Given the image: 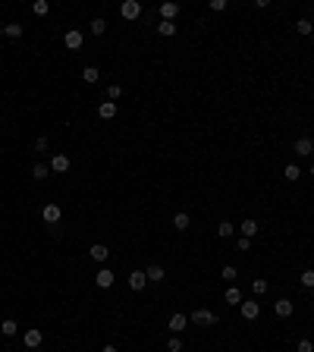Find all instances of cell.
I'll list each match as a JSON object with an SVG mask.
<instances>
[{
	"label": "cell",
	"instance_id": "cell-23",
	"mask_svg": "<svg viewBox=\"0 0 314 352\" xmlns=\"http://www.w3.org/2000/svg\"><path fill=\"white\" fill-rule=\"evenodd\" d=\"M82 79H85L88 85H95L98 79H101V69H98V66H85V69H82Z\"/></svg>",
	"mask_w": 314,
	"mask_h": 352
},
{
	"label": "cell",
	"instance_id": "cell-20",
	"mask_svg": "<svg viewBox=\"0 0 314 352\" xmlns=\"http://www.w3.org/2000/svg\"><path fill=\"white\" fill-rule=\"evenodd\" d=\"M176 13H179V3H160V16H164V22H173Z\"/></svg>",
	"mask_w": 314,
	"mask_h": 352
},
{
	"label": "cell",
	"instance_id": "cell-17",
	"mask_svg": "<svg viewBox=\"0 0 314 352\" xmlns=\"http://www.w3.org/2000/svg\"><path fill=\"white\" fill-rule=\"evenodd\" d=\"M189 223H192V217L185 214V211H179V214H173V227H176L179 233H185V230H189Z\"/></svg>",
	"mask_w": 314,
	"mask_h": 352
},
{
	"label": "cell",
	"instance_id": "cell-27",
	"mask_svg": "<svg viewBox=\"0 0 314 352\" xmlns=\"http://www.w3.org/2000/svg\"><path fill=\"white\" fill-rule=\"evenodd\" d=\"M157 35L173 38V35H176V22H164V19H160V25H157Z\"/></svg>",
	"mask_w": 314,
	"mask_h": 352
},
{
	"label": "cell",
	"instance_id": "cell-6",
	"mask_svg": "<svg viewBox=\"0 0 314 352\" xmlns=\"http://www.w3.org/2000/svg\"><path fill=\"white\" fill-rule=\"evenodd\" d=\"M22 343H25V346H29V349H38V346H41V343H44V334H41V330H38V327H29V330H25V334H22Z\"/></svg>",
	"mask_w": 314,
	"mask_h": 352
},
{
	"label": "cell",
	"instance_id": "cell-36",
	"mask_svg": "<svg viewBox=\"0 0 314 352\" xmlns=\"http://www.w3.org/2000/svg\"><path fill=\"white\" fill-rule=\"evenodd\" d=\"M48 145H50L48 135H38V138H35V151H48Z\"/></svg>",
	"mask_w": 314,
	"mask_h": 352
},
{
	"label": "cell",
	"instance_id": "cell-14",
	"mask_svg": "<svg viewBox=\"0 0 314 352\" xmlns=\"http://www.w3.org/2000/svg\"><path fill=\"white\" fill-rule=\"evenodd\" d=\"M239 230H242V236L255 239V236H258V230H261V227H258V220H251V217H245V220L239 223Z\"/></svg>",
	"mask_w": 314,
	"mask_h": 352
},
{
	"label": "cell",
	"instance_id": "cell-39",
	"mask_svg": "<svg viewBox=\"0 0 314 352\" xmlns=\"http://www.w3.org/2000/svg\"><path fill=\"white\" fill-rule=\"evenodd\" d=\"M101 352H119V349H116V346H110V343H107V346H104Z\"/></svg>",
	"mask_w": 314,
	"mask_h": 352
},
{
	"label": "cell",
	"instance_id": "cell-41",
	"mask_svg": "<svg viewBox=\"0 0 314 352\" xmlns=\"http://www.w3.org/2000/svg\"><path fill=\"white\" fill-rule=\"evenodd\" d=\"M0 336H3V334H0Z\"/></svg>",
	"mask_w": 314,
	"mask_h": 352
},
{
	"label": "cell",
	"instance_id": "cell-12",
	"mask_svg": "<svg viewBox=\"0 0 314 352\" xmlns=\"http://www.w3.org/2000/svg\"><path fill=\"white\" fill-rule=\"evenodd\" d=\"M88 255L95 258L98 264H104L107 258H110V251H107V245H104V242H95V245H91V249H88Z\"/></svg>",
	"mask_w": 314,
	"mask_h": 352
},
{
	"label": "cell",
	"instance_id": "cell-30",
	"mask_svg": "<svg viewBox=\"0 0 314 352\" xmlns=\"http://www.w3.org/2000/svg\"><path fill=\"white\" fill-rule=\"evenodd\" d=\"M296 32H298V35H311V32H314L311 19H298V22H296Z\"/></svg>",
	"mask_w": 314,
	"mask_h": 352
},
{
	"label": "cell",
	"instance_id": "cell-31",
	"mask_svg": "<svg viewBox=\"0 0 314 352\" xmlns=\"http://www.w3.org/2000/svg\"><path fill=\"white\" fill-rule=\"evenodd\" d=\"M298 283H302L305 289H314V270H302V277H298Z\"/></svg>",
	"mask_w": 314,
	"mask_h": 352
},
{
	"label": "cell",
	"instance_id": "cell-8",
	"mask_svg": "<svg viewBox=\"0 0 314 352\" xmlns=\"http://www.w3.org/2000/svg\"><path fill=\"white\" fill-rule=\"evenodd\" d=\"M292 151H296L298 157H308V154H314V142L308 135H302V138H296V145H292Z\"/></svg>",
	"mask_w": 314,
	"mask_h": 352
},
{
	"label": "cell",
	"instance_id": "cell-25",
	"mask_svg": "<svg viewBox=\"0 0 314 352\" xmlns=\"http://www.w3.org/2000/svg\"><path fill=\"white\" fill-rule=\"evenodd\" d=\"M283 176L289 179V183H296V179H302V167H298V164H286Z\"/></svg>",
	"mask_w": 314,
	"mask_h": 352
},
{
	"label": "cell",
	"instance_id": "cell-29",
	"mask_svg": "<svg viewBox=\"0 0 314 352\" xmlns=\"http://www.w3.org/2000/svg\"><path fill=\"white\" fill-rule=\"evenodd\" d=\"M48 10H50L48 0H35V3H32V13H35V16H48Z\"/></svg>",
	"mask_w": 314,
	"mask_h": 352
},
{
	"label": "cell",
	"instance_id": "cell-34",
	"mask_svg": "<svg viewBox=\"0 0 314 352\" xmlns=\"http://www.w3.org/2000/svg\"><path fill=\"white\" fill-rule=\"evenodd\" d=\"M123 95V88H119V85H107V98H110L113 104H116V98Z\"/></svg>",
	"mask_w": 314,
	"mask_h": 352
},
{
	"label": "cell",
	"instance_id": "cell-7",
	"mask_svg": "<svg viewBox=\"0 0 314 352\" xmlns=\"http://www.w3.org/2000/svg\"><path fill=\"white\" fill-rule=\"evenodd\" d=\"M69 167H72L69 154H53V157H50V173H66Z\"/></svg>",
	"mask_w": 314,
	"mask_h": 352
},
{
	"label": "cell",
	"instance_id": "cell-24",
	"mask_svg": "<svg viewBox=\"0 0 314 352\" xmlns=\"http://www.w3.org/2000/svg\"><path fill=\"white\" fill-rule=\"evenodd\" d=\"M0 334H3V336H16L19 334V324L13 321V318H6V321L0 324Z\"/></svg>",
	"mask_w": 314,
	"mask_h": 352
},
{
	"label": "cell",
	"instance_id": "cell-28",
	"mask_svg": "<svg viewBox=\"0 0 314 352\" xmlns=\"http://www.w3.org/2000/svg\"><path fill=\"white\" fill-rule=\"evenodd\" d=\"M88 25H91V35H104L107 32V19H101V16H95Z\"/></svg>",
	"mask_w": 314,
	"mask_h": 352
},
{
	"label": "cell",
	"instance_id": "cell-18",
	"mask_svg": "<svg viewBox=\"0 0 314 352\" xmlns=\"http://www.w3.org/2000/svg\"><path fill=\"white\" fill-rule=\"evenodd\" d=\"M48 176H50V164H35V167H32V179H38V183H44Z\"/></svg>",
	"mask_w": 314,
	"mask_h": 352
},
{
	"label": "cell",
	"instance_id": "cell-3",
	"mask_svg": "<svg viewBox=\"0 0 314 352\" xmlns=\"http://www.w3.org/2000/svg\"><path fill=\"white\" fill-rule=\"evenodd\" d=\"M239 311H242V318H245V321H258V318H261V302H258V299H251V302H245V299H242V305H239Z\"/></svg>",
	"mask_w": 314,
	"mask_h": 352
},
{
	"label": "cell",
	"instance_id": "cell-19",
	"mask_svg": "<svg viewBox=\"0 0 314 352\" xmlns=\"http://www.w3.org/2000/svg\"><path fill=\"white\" fill-rule=\"evenodd\" d=\"M98 117H101V119H113V117H116V104H113V101H104L101 107H98Z\"/></svg>",
	"mask_w": 314,
	"mask_h": 352
},
{
	"label": "cell",
	"instance_id": "cell-2",
	"mask_svg": "<svg viewBox=\"0 0 314 352\" xmlns=\"http://www.w3.org/2000/svg\"><path fill=\"white\" fill-rule=\"evenodd\" d=\"M189 321L201 324V327H211V324H217V311H211V308H195Z\"/></svg>",
	"mask_w": 314,
	"mask_h": 352
},
{
	"label": "cell",
	"instance_id": "cell-33",
	"mask_svg": "<svg viewBox=\"0 0 314 352\" xmlns=\"http://www.w3.org/2000/svg\"><path fill=\"white\" fill-rule=\"evenodd\" d=\"M166 352H182V340H179V336H170V340H166Z\"/></svg>",
	"mask_w": 314,
	"mask_h": 352
},
{
	"label": "cell",
	"instance_id": "cell-1",
	"mask_svg": "<svg viewBox=\"0 0 314 352\" xmlns=\"http://www.w3.org/2000/svg\"><path fill=\"white\" fill-rule=\"evenodd\" d=\"M41 217H44V223H48V227H53V223H60V217H63V208H60L57 201H48L41 208Z\"/></svg>",
	"mask_w": 314,
	"mask_h": 352
},
{
	"label": "cell",
	"instance_id": "cell-11",
	"mask_svg": "<svg viewBox=\"0 0 314 352\" xmlns=\"http://www.w3.org/2000/svg\"><path fill=\"white\" fill-rule=\"evenodd\" d=\"M292 311H296V305H292L289 299H280V302H273V315H277V318H292Z\"/></svg>",
	"mask_w": 314,
	"mask_h": 352
},
{
	"label": "cell",
	"instance_id": "cell-40",
	"mask_svg": "<svg viewBox=\"0 0 314 352\" xmlns=\"http://www.w3.org/2000/svg\"><path fill=\"white\" fill-rule=\"evenodd\" d=\"M311 176H314V164H311Z\"/></svg>",
	"mask_w": 314,
	"mask_h": 352
},
{
	"label": "cell",
	"instance_id": "cell-26",
	"mask_svg": "<svg viewBox=\"0 0 314 352\" xmlns=\"http://www.w3.org/2000/svg\"><path fill=\"white\" fill-rule=\"evenodd\" d=\"M232 233H236V227H232L230 220H220V223H217V236H220V239H230Z\"/></svg>",
	"mask_w": 314,
	"mask_h": 352
},
{
	"label": "cell",
	"instance_id": "cell-15",
	"mask_svg": "<svg viewBox=\"0 0 314 352\" xmlns=\"http://www.w3.org/2000/svg\"><path fill=\"white\" fill-rule=\"evenodd\" d=\"M145 274H148V283H160L166 277V270L160 264H151V268H145Z\"/></svg>",
	"mask_w": 314,
	"mask_h": 352
},
{
	"label": "cell",
	"instance_id": "cell-38",
	"mask_svg": "<svg viewBox=\"0 0 314 352\" xmlns=\"http://www.w3.org/2000/svg\"><path fill=\"white\" fill-rule=\"evenodd\" d=\"M236 245H239V251H248V249H251V239H248V236H242Z\"/></svg>",
	"mask_w": 314,
	"mask_h": 352
},
{
	"label": "cell",
	"instance_id": "cell-22",
	"mask_svg": "<svg viewBox=\"0 0 314 352\" xmlns=\"http://www.w3.org/2000/svg\"><path fill=\"white\" fill-rule=\"evenodd\" d=\"M223 299H226L230 305H242V293H239V286H236V283H232V286L223 293Z\"/></svg>",
	"mask_w": 314,
	"mask_h": 352
},
{
	"label": "cell",
	"instance_id": "cell-5",
	"mask_svg": "<svg viewBox=\"0 0 314 352\" xmlns=\"http://www.w3.org/2000/svg\"><path fill=\"white\" fill-rule=\"evenodd\" d=\"M185 327H189V318H185L182 311H176V315H170V321H166V330H170L173 336H176V334H182Z\"/></svg>",
	"mask_w": 314,
	"mask_h": 352
},
{
	"label": "cell",
	"instance_id": "cell-16",
	"mask_svg": "<svg viewBox=\"0 0 314 352\" xmlns=\"http://www.w3.org/2000/svg\"><path fill=\"white\" fill-rule=\"evenodd\" d=\"M267 289H270V283H267L264 277H255V280H251V293H255V299L267 296Z\"/></svg>",
	"mask_w": 314,
	"mask_h": 352
},
{
	"label": "cell",
	"instance_id": "cell-9",
	"mask_svg": "<svg viewBox=\"0 0 314 352\" xmlns=\"http://www.w3.org/2000/svg\"><path fill=\"white\" fill-rule=\"evenodd\" d=\"M145 283H148V274H145V270H132L129 274V289L132 293H142Z\"/></svg>",
	"mask_w": 314,
	"mask_h": 352
},
{
	"label": "cell",
	"instance_id": "cell-13",
	"mask_svg": "<svg viewBox=\"0 0 314 352\" xmlns=\"http://www.w3.org/2000/svg\"><path fill=\"white\" fill-rule=\"evenodd\" d=\"M63 44H66L69 50H79V48H82V32H76V29L66 32V35H63Z\"/></svg>",
	"mask_w": 314,
	"mask_h": 352
},
{
	"label": "cell",
	"instance_id": "cell-32",
	"mask_svg": "<svg viewBox=\"0 0 314 352\" xmlns=\"http://www.w3.org/2000/svg\"><path fill=\"white\" fill-rule=\"evenodd\" d=\"M220 277H223V280H230V283H236V277H239V270L232 268V264H226L223 270H220Z\"/></svg>",
	"mask_w": 314,
	"mask_h": 352
},
{
	"label": "cell",
	"instance_id": "cell-21",
	"mask_svg": "<svg viewBox=\"0 0 314 352\" xmlns=\"http://www.w3.org/2000/svg\"><path fill=\"white\" fill-rule=\"evenodd\" d=\"M0 32H3V35L6 38H22V25H19V22H10V25H0Z\"/></svg>",
	"mask_w": 314,
	"mask_h": 352
},
{
	"label": "cell",
	"instance_id": "cell-4",
	"mask_svg": "<svg viewBox=\"0 0 314 352\" xmlns=\"http://www.w3.org/2000/svg\"><path fill=\"white\" fill-rule=\"evenodd\" d=\"M119 16L129 19V22H135V19L142 16V3H138V0H126V3L119 6Z\"/></svg>",
	"mask_w": 314,
	"mask_h": 352
},
{
	"label": "cell",
	"instance_id": "cell-10",
	"mask_svg": "<svg viewBox=\"0 0 314 352\" xmlns=\"http://www.w3.org/2000/svg\"><path fill=\"white\" fill-rule=\"evenodd\" d=\"M113 280H116V277H113V270H110V268H101V270L95 274V283H98L101 289H110V286H113Z\"/></svg>",
	"mask_w": 314,
	"mask_h": 352
},
{
	"label": "cell",
	"instance_id": "cell-35",
	"mask_svg": "<svg viewBox=\"0 0 314 352\" xmlns=\"http://www.w3.org/2000/svg\"><path fill=\"white\" fill-rule=\"evenodd\" d=\"M296 352H314V343L311 340H298L296 343Z\"/></svg>",
	"mask_w": 314,
	"mask_h": 352
},
{
	"label": "cell",
	"instance_id": "cell-37",
	"mask_svg": "<svg viewBox=\"0 0 314 352\" xmlns=\"http://www.w3.org/2000/svg\"><path fill=\"white\" fill-rule=\"evenodd\" d=\"M211 10L214 13H223L226 10V0H211Z\"/></svg>",
	"mask_w": 314,
	"mask_h": 352
}]
</instances>
